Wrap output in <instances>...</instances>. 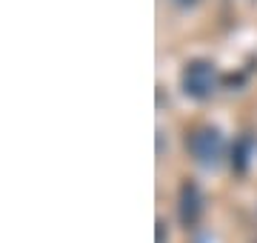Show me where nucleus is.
Listing matches in <instances>:
<instances>
[{
    "mask_svg": "<svg viewBox=\"0 0 257 243\" xmlns=\"http://www.w3.org/2000/svg\"><path fill=\"white\" fill-rule=\"evenodd\" d=\"M186 92L194 94V97H206V94L214 92V72H211L209 63H192L183 75Z\"/></svg>",
    "mask_w": 257,
    "mask_h": 243,
    "instance_id": "nucleus-2",
    "label": "nucleus"
},
{
    "mask_svg": "<svg viewBox=\"0 0 257 243\" xmlns=\"http://www.w3.org/2000/svg\"><path fill=\"white\" fill-rule=\"evenodd\" d=\"M192 152H194V158L200 160L203 166H214L217 158H220V152H223V138L214 129L197 132L194 141H192Z\"/></svg>",
    "mask_w": 257,
    "mask_h": 243,
    "instance_id": "nucleus-1",
    "label": "nucleus"
}]
</instances>
